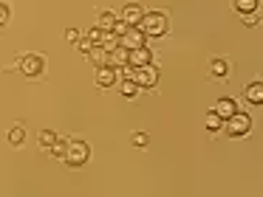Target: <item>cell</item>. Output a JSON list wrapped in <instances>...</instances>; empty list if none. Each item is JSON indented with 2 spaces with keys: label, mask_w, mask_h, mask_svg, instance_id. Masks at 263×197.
I'll return each instance as SVG.
<instances>
[{
  "label": "cell",
  "mask_w": 263,
  "mask_h": 197,
  "mask_svg": "<svg viewBox=\"0 0 263 197\" xmlns=\"http://www.w3.org/2000/svg\"><path fill=\"white\" fill-rule=\"evenodd\" d=\"M88 158H91V149H88L85 141H82V138L68 141V146H65V155H63V161L68 163V166H85Z\"/></svg>",
  "instance_id": "7a4b0ae2"
},
{
  "label": "cell",
  "mask_w": 263,
  "mask_h": 197,
  "mask_svg": "<svg viewBox=\"0 0 263 197\" xmlns=\"http://www.w3.org/2000/svg\"><path fill=\"white\" fill-rule=\"evenodd\" d=\"M136 28L144 34V37H164L167 28H170V23H167V17L161 14V11H144Z\"/></svg>",
  "instance_id": "6da1fadb"
},
{
  "label": "cell",
  "mask_w": 263,
  "mask_h": 197,
  "mask_svg": "<svg viewBox=\"0 0 263 197\" xmlns=\"http://www.w3.org/2000/svg\"><path fill=\"white\" fill-rule=\"evenodd\" d=\"M257 6H260V0H235V9H238L240 14H249V11H257Z\"/></svg>",
  "instance_id": "ffe728a7"
},
{
  "label": "cell",
  "mask_w": 263,
  "mask_h": 197,
  "mask_svg": "<svg viewBox=\"0 0 263 197\" xmlns=\"http://www.w3.org/2000/svg\"><path fill=\"white\" fill-rule=\"evenodd\" d=\"M249 129H252V118L246 116V113H232V116L223 121V133H227L229 138H243Z\"/></svg>",
  "instance_id": "277c9868"
},
{
  "label": "cell",
  "mask_w": 263,
  "mask_h": 197,
  "mask_svg": "<svg viewBox=\"0 0 263 197\" xmlns=\"http://www.w3.org/2000/svg\"><path fill=\"white\" fill-rule=\"evenodd\" d=\"M150 62H153V51H150L147 45L127 51V65L130 68H142V65H150Z\"/></svg>",
  "instance_id": "52a82bcc"
},
{
  "label": "cell",
  "mask_w": 263,
  "mask_h": 197,
  "mask_svg": "<svg viewBox=\"0 0 263 197\" xmlns=\"http://www.w3.org/2000/svg\"><path fill=\"white\" fill-rule=\"evenodd\" d=\"M6 141L12 146H23L26 144V127H23V124H12L9 133H6Z\"/></svg>",
  "instance_id": "8fae6325"
},
{
  "label": "cell",
  "mask_w": 263,
  "mask_h": 197,
  "mask_svg": "<svg viewBox=\"0 0 263 197\" xmlns=\"http://www.w3.org/2000/svg\"><path fill=\"white\" fill-rule=\"evenodd\" d=\"M240 20H243V26H257V23H260V11H249V14H240Z\"/></svg>",
  "instance_id": "cb8c5ba5"
},
{
  "label": "cell",
  "mask_w": 263,
  "mask_h": 197,
  "mask_svg": "<svg viewBox=\"0 0 263 197\" xmlns=\"http://www.w3.org/2000/svg\"><path fill=\"white\" fill-rule=\"evenodd\" d=\"M80 39V31L77 28H65V42H77Z\"/></svg>",
  "instance_id": "f1b7e54d"
},
{
  "label": "cell",
  "mask_w": 263,
  "mask_h": 197,
  "mask_svg": "<svg viewBox=\"0 0 263 197\" xmlns=\"http://www.w3.org/2000/svg\"><path fill=\"white\" fill-rule=\"evenodd\" d=\"M77 45H80V51H82V54H88V51L93 48V42H91V37H88V34H82V37L77 39Z\"/></svg>",
  "instance_id": "d4e9b609"
},
{
  "label": "cell",
  "mask_w": 263,
  "mask_h": 197,
  "mask_svg": "<svg viewBox=\"0 0 263 197\" xmlns=\"http://www.w3.org/2000/svg\"><path fill=\"white\" fill-rule=\"evenodd\" d=\"M17 68H20L23 76H40V73L46 71V59H43V54H20Z\"/></svg>",
  "instance_id": "5b68a950"
},
{
  "label": "cell",
  "mask_w": 263,
  "mask_h": 197,
  "mask_svg": "<svg viewBox=\"0 0 263 197\" xmlns=\"http://www.w3.org/2000/svg\"><path fill=\"white\" fill-rule=\"evenodd\" d=\"M243 99L249 101V104H260V101H263V82H260V79H257V82H252V84H246Z\"/></svg>",
  "instance_id": "30bf717a"
},
{
  "label": "cell",
  "mask_w": 263,
  "mask_h": 197,
  "mask_svg": "<svg viewBox=\"0 0 263 197\" xmlns=\"http://www.w3.org/2000/svg\"><path fill=\"white\" fill-rule=\"evenodd\" d=\"M37 141H40V149H51L54 141H57V133H54V129H40Z\"/></svg>",
  "instance_id": "ac0fdd59"
},
{
  "label": "cell",
  "mask_w": 263,
  "mask_h": 197,
  "mask_svg": "<svg viewBox=\"0 0 263 197\" xmlns=\"http://www.w3.org/2000/svg\"><path fill=\"white\" fill-rule=\"evenodd\" d=\"M88 37H91L93 45H99V39H102V28H91V31H85Z\"/></svg>",
  "instance_id": "83f0119b"
},
{
  "label": "cell",
  "mask_w": 263,
  "mask_h": 197,
  "mask_svg": "<svg viewBox=\"0 0 263 197\" xmlns=\"http://www.w3.org/2000/svg\"><path fill=\"white\" fill-rule=\"evenodd\" d=\"M144 39H147V37H144V34L139 31V28H127V31L119 37V45H122L125 51H133V48H142Z\"/></svg>",
  "instance_id": "ba28073f"
},
{
  "label": "cell",
  "mask_w": 263,
  "mask_h": 197,
  "mask_svg": "<svg viewBox=\"0 0 263 197\" xmlns=\"http://www.w3.org/2000/svg\"><path fill=\"white\" fill-rule=\"evenodd\" d=\"M122 76V68H110V65H102L97 68V84L99 87H114Z\"/></svg>",
  "instance_id": "8992f818"
},
{
  "label": "cell",
  "mask_w": 263,
  "mask_h": 197,
  "mask_svg": "<svg viewBox=\"0 0 263 197\" xmlns=\"http://www.w3.org/2000/svg\"><path fill=\"white\" fill-rule=\"evenodd\" d=\"M99 45H102V48L110 54V51H114L116 45H119V37H116L114 31H102V39H99Z\"/></svg>",
  "instance_id": "d6986e66"
},
{
  "label": "cell",
  "mask_w": 263,
  "mask_h": 197,
  "mask_svg": "<svg viewBox=\"0 0 263 197\" xmlns=\"http://www.w3.org/2000/svg\"><path fill=\"white\" fill-rule=\"evenodd\" d=\"M130 79L139 84V90H150L159 84V68L150 62V65H142V68H130Z\"/></svg>",
  "instance_id": "3957f363"
},
{
  "label": "cell",
  "mask_w": 263,
  "mask_h": 197,
  "mask_svg": "<svg viewBox=\"0 0 263 197\" xmlns=\"http://www.w3.org/2000/svg\"><path fill=\"white\" fill-rule=\"evenodd\" d=\"M65 146H68V141L57 138V141H54V146H51L48 152H51V155H57V158H63V155H65Z\"/></svg>",
  "instance_id": "603a6c76"
},
{
  "label": "cell",
  "mask_w": 263,
  "mask_h": 197,
  "mask_svg": "<svg viewBox=\"0 0 263 197\" xmlns=\"http://www.w3.org/2000/svg\"><path fill=\"white\" fill-rule=\"evenodd\" d=\"M206 127H210L212 133H218V129H223V118H218L215 113H210V116H206Z\"/></svg>",
  "instance_id": "44dd1931"
},
{
  "label": "cell",
  "mask_w": 263,
  "mask_h": 197,
  "mask_svg": "<svg viewBox=\"0 0 263 197\" xmlns=\"http://www.w3.org/2000/svg\"><path fill=\"white\" fill-rule=\"evenodd\" d=\"M88 59H91L97 68H102V65H108V51H105L102 45H93V48L88 51Z\"/></svg>",
  "instance_id": "9a60e30c"
},
{
  "label": "cell",
  "mask_w": 263,
  "mask_h": 197,
  "mask_svg": "<svg viewBox=\"0 0 263 197\" xmlns=\"http://www.w3.org/2000/svg\"><path fill=\"white\" fill-rule=\"evenodd\" d=\"M210 73H212V79H227V73H229V62H227V59H212Z\"/></svg>",
  "instance_id": "2e32d148"
},
{
  "label": "cell",
  "mask_w": 263,
  "mask_h": 197,
  "mask_svg": "<svg viewBox=\"0 0 263 197\" xmlns=\"http://www.w3.org/2000/svg\"><path fill=\"white\" fill-rule=\"evenodd\" d=\"M142 14H144V9H142L139 3H127L125 9H122V17H119V20L125 23L127 28H136L139 20H142Z\"/></svg>",
  "instance_id": "9c48e42d"
},
{
  "label": "cell",
  "mask_w": 263,
  "mask_h": 197,
  "mask_svg": "<svg viewBox=\"0 0 263 197\" xmlns=\"http://www.w3.org/2000/svg\"><path fill=\"white\" fill-rule=\"evenodd\" d=\"M108 65L110 68H125L127 65V51L122 48V45H116V48L108 54Z\"/></svg>",
  "instance_id": "4fadbf2b"
},
{
  "label": "cell",
  "mask_w": 263,
  "mask_h": 197,
  "mask_svg": "<svg viewBox=\"0 0 263 197\" xmlns=\"http://www.w3.org/2000/svg\"><path fill=\"white\" fill-rule=\"evenodd\" d=\"M212 113H215L218 118H223V121H227L232 113H238V107H235V99H221V101L215 104V110H212Z\"/></svg>",
  "instance_id": "7c38bea8"
},
{
  "label": "cell",
  "mask_w": 263,
  "mask_h": 197,
  "mask_svg": "<svg viewBox=\"0 0 263 197\" xmlns=\"http://www.w3.org/2000/svg\"><path fill=\"white\" fill-rule=\"evenodd\" d=\"M110 31H114V34H116V37H122V34H125V31H127V26H125V23H122V20H119V17H116V23H114V28H110Z\"/></svg>",
  "instance_id": "4316f807"
},
{
  "label": "cell",
  "mask_w": 263,
  "mask_h": 197,
  "mask_svg": "<svg viewBox=\"0 0 263 197\" xmlns=\"http://www.w3.org/2000/svg\"><path fill=\"white\" fill-rule=\"evenodd\" d=\"M114 23H116V11H102L99 14V20H97V28H102V31H110L114 28Z\"/></svg>",
  "instance_id": "e0dca14e"
},
{
  "label": "cell",
  "mask_w": 263,
  "mask_h": 197,
  "mask_svg": "<svg viewBox=\"0 0 263 197\" xmlns=\"http://www.w3.org/2000/svg\"><path fill=\"white\" fill-rule=\"evenodd\" d=\"M9 17H12V9H9V3H0V28L9 23Z\"/></svg>",
  "instance_id": "484cf974"
},
{
  "label": "cell",
  "mask_w": 263,
  "mask_h": 197,
  "mask_svg": "<svg viewBox=\"0 0 263 197\" xmlns=\"http://www.w3.org/2000/svg\"><path fill=\"white\" fill-rule=\"evenodd\" d=\"M130 144L136 146V149H144V146H147V133H133L130 135Z\"/></svg>",
  "instance_id": "7402d4cb"
},
{
  "label": "cell",
  "mask_w": 263,
  "mask_h": 197,
  "mask_svg": "<svg viewBox=\"0 0 263 197\" xmlns=\"http://www.w3.org/2000/svg\"><path fill=\"white\" fill-rule=\"evenodd\" d=\"M119 93L125 96V99H136V96H139V84L133 82L130 76H125V79H119Z\"/></svg>",
  "instance_id": "5bb4252c"
}]
</instances>
